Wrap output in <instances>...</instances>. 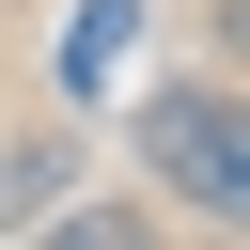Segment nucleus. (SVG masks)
I'll return each instance as SVG.
<instances>
[{
  "instance_id": "obj_3",
  "label": "nucleus",
  "mask_w": 250,
  "mask_h": 250,
  "mask_svg": "<svg viewBox=\"0 0 250 250\" xmlns=\"http://www.w3.org/2000/svg\"><path fill=\"white\" fill-rule=\"evenodd\" d=\"M78 188V156L62 141H0V234H47V203Z\"/></svg>"
},
{
  "instance_id": "obj_2",
  "label": "nucleus",
  "mask_w": 250,
  "mask_h": 250,
  "mask_svg": "<svg viewBox=\"0 0 250 250\" xmlns=\"http://www.w3.org/2000/svg\"><path fill=\"white\" fill-rule=\"evenodd\" d=\"M125 47H141V0H78V31H62V94H109Z\"/></svg>"
},
{
  "instance_id": "obj_1",
  "label": "nucleus",
  "mask_w": 250,
  "mask_h": 250,
  "mask_svg": "<svg viewBox=\"0 0 250 250\" xmlns=\"http://www.w3.org/2000/svg\"><path fill=\"white\" fill-rule=\"evenodd\" d=\"M141 188H172L203 234H250V125H234V94H219V78L141 94Z\"/></svg>"
}]
</instances>
